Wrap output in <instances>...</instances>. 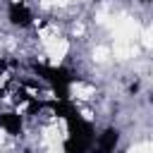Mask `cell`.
Returning a JSON list of instances; mask_svg holds the SVG:
<instances>
[{
  "instance_id": "6da1fadb",
  "label": "cell",
  "mask_w": 153,
  "mask_h": 153,
  "mask_svg": "<svg viewBox=\"0 0 153 153\" xmlns=\"http://www.w3.org/2000/svg\"><path fill=\"white\" fill-rule=\"evenodd\" d=\"M112 29H115V55L120 60L131 57L136 53V38L141 33L139 22L131 19V17H120L112 24Z\"/></svg>"
},
{
  "instance_id": "7a4b0ae2",
  "label": "cell",
  "mask_w": 153,
  "mask_h": 153,
  "mask_svg": "<svg viewBox=\"0 0 153 153\" xmlns=\"http://www.w3.org/2000/svg\"><path fill=\"white\" fill-rule=\"evenodd\" d=\"M45 50H48V57H50V65H60L62 60H65V55H67V50H69V43L65 41V38H60V36H55L48 45H45Z\"/></svg>"
},
{
  "instance_id": "3957f363",
  "label": "cell",
  "mask_w": 153,
  "mask_h": 153,
  "mask_svg": "<svg viewBox=\"0 0 153 153\" xmlns=\"http://www.w3.org/2000/svg\"><path fill=\"white\" fill-rule=\"evenodd\" d=\"M72 96L74 98H81V100H88V98H93L96 96V88L93 86H88V84H72Z\"/></svg>"
},
{
  "instance_id": "277c9868",
  "label": "cell",
  "mask_w": 153,
  "mask_h": 153,
  "mask_svg": "<svg viewBox=\"0 0 153 153\" xmlns=\"http://www.w3.org/2000/svg\"><path fill=\"white\" fill-rule=\"evenodd\" d=\"M43 143L45 146H53V143H62V134L57 131V124L43 129Z\"/></svg>"
},
{
  "instance_id": "5b68a950",
  "label": "cell",
  "mask_w": 153,
  "mask_h": 153,
  "mask_svg": "<svg viewBox=\"0 0 153 153\" xmlns=\"http://www.w3.org/2000/svg\"><path fill=\"white\" fill-rule=\"evenodd\" d=\"M151 151H153V146H151L148 141H141V143H134L127 153H151Z\"/></svg>"
},
{
  "instance_id": "8992f818",
  "label": "cell",
  "mask_w": 153,
  "mask_h": 153,
  "mask_svg": "<svg viewBox=\"0 0 153 153\" xmlns=\"http://www.w3.org/2000/svg\"><path fill=\"white\" fill-rule=\"evenodd\" d=\"M108 55H110V50H108V48H103V45H98V48L93 50V60H96V62H105V60H108Z\"/></svg>"
},
{
  "instance_id": "52a82bcc",
  "label": "cell",
  "mask_w": 153,
  "mask_h": 153,
  "mask_svg": "<svg viewBox=\"0 0 153 153\" xmlns=\"http://www.w3.org/2000/svg\"><path fill=\"white\" fill-rule=\"evenodd\" d=\"M139 38H141V43H143L146 48H151V29H143V31L139 33Z\"/></svg>"
},
{
  "instance_id": "ba28073f",
  "label": "cell",
  "mask_w": 153,
  "mask_h": 153,
  "mask_svg": "<svg viewBox=\"0 0 153 153\" xmlns=\"http://www.w3.org/2000/svg\"><path fill=\"white\" fill-rule=\"evenodd\" d=\"M45 153H65V151H62V143H53V146H45Z\"/></svg>"
},
{
  "instance_id": "9c48e42d",
  "label": "cell",
  "mask_w": 153,
  "mask_h": 153,
  "mask_svg": "<svg viewBox=\"0 0 153 153\" xmlns=\"http://www.w3.org/2000/svg\"><path fill=\"white\" fill-rule=\"evenodd\" d=\"M14 2H19V0H14Z\"/></svg>"
}]
</instances>
